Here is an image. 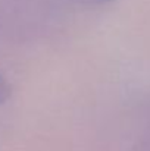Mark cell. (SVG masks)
I'll return each mask as SVG.
<instances>
[{
    "label": "cell",
    "mask_w": 150,
    "mask_h": 151,
    "mask_svg": "<svg viewBox=\"0 0 150 151\" xmlns=\"http://www.w3.org/2000/svg\"><path fill=\"white\" fill-rule=\"evenodd\" d=\"M93 1H99V3H106V1H112V0H93Z\"/></svg>",
    "instance_id": "obj_2"
},
{
    "label": "cell",
    "mask_w": 150,
    "mask_h": 151,
    "mask_svg": "<svg viewBox=\"0 0 150 151\" xmlns=\"http://www.w3.org/2000/svg\"><path fill=\"white\" fill-rule=\"evenodd\" d=\"M9 96H10V87H9L7 81L0 75V104H3L7 100Z\"/></svg>",
    "instance_id": "obj_1"
}]
</instances>
